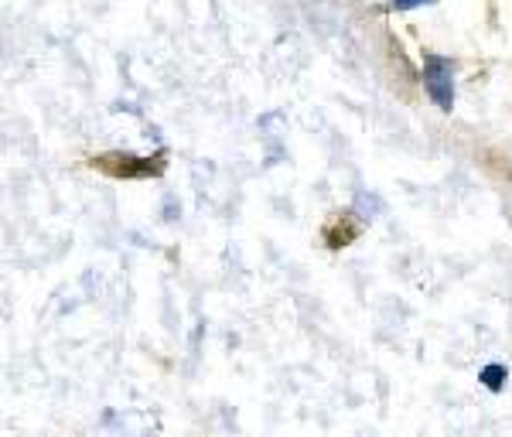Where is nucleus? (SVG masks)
I'll list each match as a JSON object with an SVG mask.
<instances>
[{
    "label": "nucleus",
    "mask_w": 512,
    "mask_h": 437,
    "mask_svg": "<svg viewBox=\"0 0 512 437\" xmlns=\"http://www.w3.org/2000/svg\"><path fill=\"white\" fill-rule=\"evenodd\" d=\"M424 86L427 96L441 106L444 113L454 110V65L441 55H427L424 59Z\"/></svg>",
    "instance_id": "1"
},
{
    "label": "nucleus",
    "mask_w": 512,
    "mask_h": 437,
    "mask_svg": "<svg viewBox=\"0 0 512 437\" xmlns=\"http://www.w3.org/2000/svg\"><path fill=\"white\" fill-rule=\"evenodd\" d=\"M482 383L489 386L492 393L502 390V383H506V366H499V362H492V366L482 369Z\"/></svg>",
    "instance_id": "2"
},
{
    "label": "nucleus",
    "mask_w": 512,
    "mask_h": 437,
    "mask_svg": "<svg viewBox=\"0 0 512 437\" xmlns=\"http://www.w3.org/2000/svg\"><path fill=\"white\" fill-rule=\"evenodd\" d=\"M420 4H434V0H393L396 11H410V7H420Z\"/></svg>",
    "instance_id": "3"
}]
</instances>
